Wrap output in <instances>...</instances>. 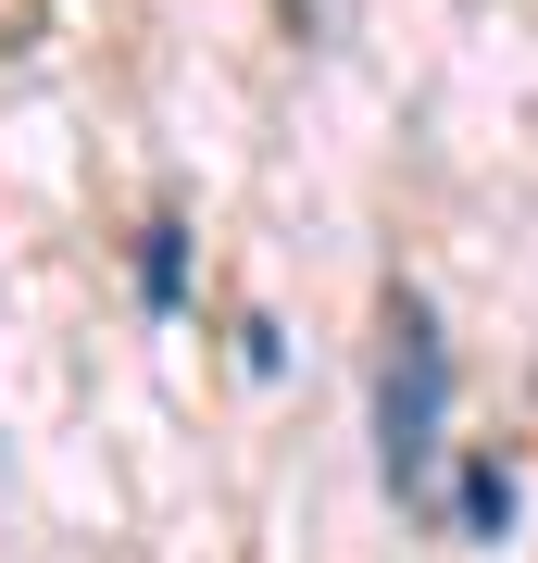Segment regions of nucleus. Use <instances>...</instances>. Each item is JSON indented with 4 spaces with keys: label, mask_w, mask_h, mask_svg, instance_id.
<instances>
[{
    "label": "nucleus",
    "mask_w": 538,
    "mask_h": 563,
    "mask_svg": "<svg viewBox=\"0 0 538 563\" xmlns=\"http://www.w3.org/2000/svg\"><path fill=\"white\" fill-rule=\"evenodd\" d=\"M376 463L400 501H426L439 488V451H451V351H439V313L414 301V288H388L376 313Z\"/></svg>",
    "instance_id": "f257e3e1"
},
{
    "label": "nucleus",
    "mask_w": 538,
    "mask_h": 563,
    "mask_svg": "<svg viewBox=\"0 0 538 563\" xmlns=\"http://www.w3.org/2000/svg\"><path fill=\"white\" fill-rule=\"evenodd\" d=\"M501 514H514V476H501V463H463V526L501 539Z\"/></svg>",
    "instance_id": "f03ea898"
}]
</instances>
